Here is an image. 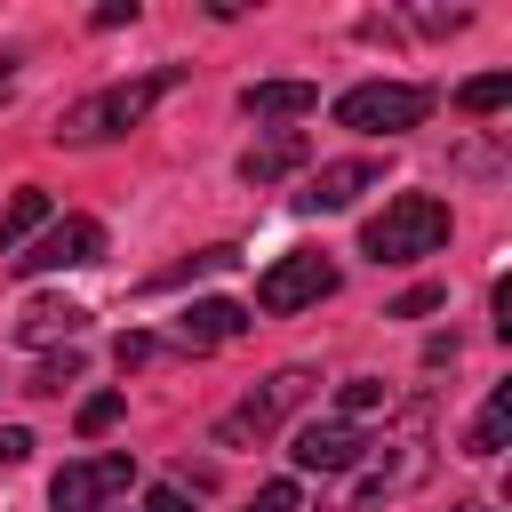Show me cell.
I'll list each match as a JSON object with an SVG mask.
<instances>
[{"label": "cell", "mask_w": 512, "mask_h": 512, "mask_svg": "<svg viewBox=\"0 0 512 512\" xmlns=\"http://www.w3.org/2000/svg\"><path fill=\"white\" fill-rule=\"evenodd\" d=\"M168 88H184V72H176V64H160V72H144V80H112V88H96V96L64 104L56 144H104V136H128V128H136Z\"/></svg>", "instance_id": "cell-1"}, {"label": "cell", "mask_w": 512, "mask_h": 512, "mask_svg": "<svg viewBox=\"0 0 512 512\" xmlns=\"http://www.w3.org/2000/svg\"><path fill=\"white\" fill-rule=\"evenodd\" d=\"M440 240H448V200H432V192H392L384 216L360 224V248H368L376 264H416V256H432Z\"/></svg>", "instance_id": "cell-2"}, {"label": "cell", "mask_w": 512, "mask_h": 512, "mask_svg": "<svg viewBox=\"0 0 512 512\" xmlns=\"http://www.w3.org/2000/svg\"><path fill=\"white\" fill-rule=\"evenodd\" d=\"M424 112H432V88H416V80H360L336 96V120L352 136H408V128H424Z\"/></svg>", "instance_id": "cell-3"}, {"label": "cell", "mask_w": 512, "mask_h": 512, "mask_svg": "<svg viewBox=\"0 0 512 512\" xmlns=\"http://www.w3.org/2000/svg\"><path fill=\"white\" fill-rule=\"evenodd\" d=\"M304 392H312V376H304V368L264 376V384L240 400V408H224V416H216V448H256V440H264V432H272V424H280V416H288Z\"/></svg>", "instance_id": "cell-4"}, {"label": "cell", "mask_w": 512, "mask_h": 512, "mask_svg": "<svg viewBox=\"0 0 512 512\" xmlns=\"http://www.w3.org/2000/svg\"><path fill=\"white\" fill-rule=\"evenodd\" d=\"M128 488H136V456L112 448V456H80V464H64V472L48 480V504H56V512H104V504L128 496Z\"/></svg>", "instance_id": "cell-5"}, {"label": "cell", "mask_w": 512, "mask_h": 512, "mask_svg": "<svg viewBox=\"0 0 512 512\" xmlns=\"http://www.w3.org/2000/svg\"><path fill=\"white\" fill-rule=\"evenodd\" d=\"M104 256V224L96 216H56V224H40L8 264L16 272H80V264H96Z\"/></svg>", "instance_id": "cell-6"}, {"label": "cell", "mask_w": 512, "mask_h": 512, "mask_svg": "<svg viewBox=\"0 0 512 512\" xmlns=\"http://www.w3.org/2000/svg\"><path fill=\"white\" fill-rule=\"evenodd\" d=\"M320 296H336V264H328L320 248H296V256H280V264L256 280V304H264V312H304V304H320Z\"/></svg>", "instance_id": "cell-7"}, {"label": "cell", "mask_w": 512, "mask_h": 512, "mask_svg": "<svg viewBox=\"0 0 512 512\" xmlns=\"http://www.w3.org/2000/svg\"><path fill=\"white\" fill-rule=\"evenodd\" d=\"M360 448H368V440H360V424L320 416V424H304V432H296V448H288V456H296L304 472H352V464H360Z\"/></svg>", "instance_id": "cell-8"}, {"label": "cell", "mask_w": 512, "mask_h": 512, "mask_svg": "<svg viewBox=\"0 0 512 512\" xmlns=\"http://www.w3.org/2000/svg\"><path fill=\"white\" fill-rule=\"evenodd\" d=\"M376 176H384L376 160H328V168H320V176L296 192V208H304V216H336V208H352V200H360Z\"/></svg>", "instance_id": "cell-9"}, {"label": "cell", "mask_w": 512, "mask_h": 512, "mask_svg": "<svg viewBox=\"0 0 512 512\" xmlns=\"http://www.w3.org/2000/svg\"><path fill=\"white\" fill-rule=\"evenodd\" d=\"M240 328H248V312H240V304H224V296H200V304H184V312H176V336H184V352L232 344Z\"/></svg>", "instance_id": "cell-10"}, {"label": "cell", "mask_w": 512, "mask_h": 512, "mask_svg": "<svg viewBox=\"0 0 512 512\" xmlns=\"http://www.w3.org/2000/svg\"><path fill=\"white\" fill-rule=\"evenodd\" d=\"M312 104H320L312 80H248V88H240V112H248V120H304Z\"/></svg>", "instance_id": "cell-11"}, {"label": "cell", "mask_w": 512, "mask_h": 512, "mask_svg": "<svg viewBox=\"0 0 512 512\" xmlns=\"http://www.w3.org/2000/svg\"><path fill=\"white\" fill-rule=\"evenodd\" d=\"M80 320H88L80 304H64V296H40V304H24V312H16V344H56V336L72 344V336H80Z\"/></svg>", "instance_id": "cell-12"}, {"label": "cell", "mask_w": 512, "mask_h": 512, "mask_svg": "<svg viewBox=\"0 0 512 512\" xmlns=\"http://www.w3.org/2000/svg\"><path fill=\"white\" fill-rule=\"evenodd\" d=\"M304 160H312V144H304L296 128H280L272 144H256V152L240 160V176H248V184H280V176H288V168H304Z\"/></svg>", "instance_id": "cell-13"}, {"label": "cell", "mask_w": 512, "mask_h": 512, "mask_svg": "<svg viewBox=\"0 0 512 512\" xmlns=\"http://www.w3.org/2000/svg\"><path fill=\"white\" fill-rule=\"evenodd\" d=\"M40 224H48V192H40V184H24V192L0 208V256H16V248L40 232Z\"/></svg>", "instance_id": "cell-14"}, {"label": "cell", "mask_w": 512, "mask_h": 512, "mask_svg": "<svg viewBox=\"0 0 512 512\" xmlns=\"http://www.w3.org/2000/svg\"><path fill=\"white\" fill-rule=\"evenodd\" d=\"M504 432H512V384H496V392H488L480 424L464 432V456H496V448H504Z\"/></svg>", "instance_id": "cell-15"}, {"label": "cell", "mask_w": 512, "mask_h": 512, "mask_svg": "<svg viewBox=\"0 0 512 512\" xmlns=\"http://www.w3.org/2000/svg\"><path fill=\"white\" fill-rule=\"evenodd\" d=\"M456 104H464V112H496V104H512V72H480V80H464Z\"/></svg>", "instance_id": "cell-16"}, {"label": "cell", "mask_w": 512, "mask_h": 512, "mask_svg": "<svg viewBox=\"0 0 512 512\" xmlns=\"http://www.w3.org/2000/svg\"><path fill=\"white\" fill-rule=\"evenodd\" d=\"M224 264H240V248H200L192 264H168L152 288H176V280H200V272H224Z\"/></svg>", "instance_id": "cell-17"}, {"label": "cell", "mask_w": 512, "mask_h": 512, "mask_svg": "<svg viewBox=\"0 0 512 512\" xmlns=\"http://www.w3.org/2000/svg\"><path fill=\"white\" fill-rule=\"evenodd\" d=\"M112 360H120V368H152V360H168V344H160V336H144V328H128V336L112 344Z\"/></svg>", "instance_id": "cell-18"}, {"label": "cell", "mask_w": 512, "mask_h": 512, "mask_svg": "<svg viewBox=\"0 0 512 512\" xmlns=\"http://www.w3.org/2000/svg\"><path fill=\"white\" fill-rule=\"evenodd\" d=\"M64 384H80V352H72V344H64V360H40L24 392H64Z\"/></svg>", "instance_id": "cell-19"}, {"label": "cell", "mask_w": 512, "mask_h": 512, "mask_svg": "<svg viewBox=\"0 0 512 512\" xmlns=\"http://www.w3.org/2000/svg\"><path fill=\"white\" fill-rule=\"evenodd\" d=\"M368 408H384V384H376V376H352V384L336 392V416L352 424V416H368Z\"/></svg>", "instance_id": "cell-20"}, {"label": "cell", "mask_w": 512, "mask_h": 512, "mask_svg": "<svg viewBox=\"0 0 512 512\" xmlns=\"http://www.w3.org/2000/svg\"><path fill=\"white\" fill-rule=\"evenodd\" d=\"M120 424V392H96V400H80V440H96V432H112Z\"/></svg>", "instance_id": "cell-21"}, {"label": "cell", "mask_w": 512, "mask_h": 512, "mask_svg": "<svg viewBox=\"0 0 512 512\" xmlns=\"http://www.w3.org/2000/svg\"><path fill=\"white\" fill-rule=\"evenodd\" d=\"M440 304H448V288H408V296H392L384 320H424V312H440Z\"/></svg>", "instance_id": "cell-22"}, {"label": "cell", "mask_w": 512, "mask_h": 512, "mask_svg": "<svg viewBox=\"0 0 512 512\" xmlns=\"http://www.w3.org/2000/svg\"><path fill=\"white\" fill-rule=\"evenodd\" d=\"M248 512H296V480H272V488H256V504Z\"/></svg>", "instance_id": "cell-23"}, {"label": "cell", "mask_w": 512, "mask_h": 512, "mask_svg": "<svg viewBox=\"0 0 512 512\" xmlns=\"http://www.w3.org/2000/svg\"><path fill=\"white\" fill-rule=\"evenodd\" d=\"M88 24H96V32H120V24H136V0H104Z\"/></svg>", "instance_id": "cell-24"}, {"label": "cell", "mask_w": 512, "mask_h": 512, "mask_svg": "<svg viewBox=\"0 0 512 512\" xmlns=\"http://www.w3.org/2000/svg\"><path fill=\"white\" fill-rule=\"evenodd\" d=\"M32 456V432L24 424H0V464H24Z\"/></svg>", "instance_id": "cell-25"}, {"label": "cell", "mask_w": 512, "mask_h": 512, "mask_svg": "<svg viewBox=\"0 0 512 512\" xmlns=\"http://www.w3.org/2000/svg\"><path fill=\"white\" fill-rule=\"evenodd\" d=\"M144 512H184V488H152V496H144Z\"/></svg>", "instance_id": "cell-26"}, {"label": "cell", "mask_w": 512, "mask_h": 512, "mask_svg": "<svg viewBox=\"0 0 512 512\" xmlns=\"http://www.w3.org/2000/svg\"><path fill=\"white\" fill-rule=\"evenodd\" d=\"M16 96V56H0V104Z\"/></svg>", "instance_id": "cell-27"}, {"label": "cell", "mask_w": 512, "mask_h": 512, "mask_svg": "<svg viewBox=\"0 0 512 512\" xmlns=\"http://www.w3.org/2000/svg\"><path fill=\"white\" fill-rule=\"evenodd\" d=\"M456 512H480V504H456Z\"/></svg>", "instance_id": "cell-28"}]
</instances>
